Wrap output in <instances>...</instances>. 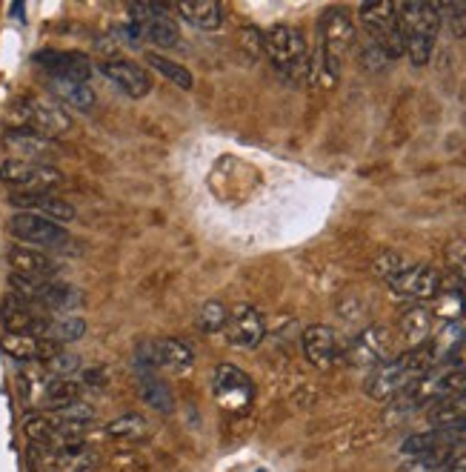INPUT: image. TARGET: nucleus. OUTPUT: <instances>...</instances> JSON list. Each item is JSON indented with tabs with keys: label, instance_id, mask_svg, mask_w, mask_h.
<instances>
[{
	"label": "nucleus",
	"instance_id": "9b49d317",
	"mask_svg": "<svg viewBox=\"0 0 466 472\" xmlns=\"http://www.w3.org/2000/svg\"><path fill=\"white\" fill-rule=\"evenodd\" d=\"M38 67H43L52 77L60 81H81L86 84L92 75V60L81 52H57V49H43L32 58Z\"/></svg>",
	"mask_w": 466,
	"mask_h": 472
},
{
	"label": "nucleus",
	"instance_id": "ddd939ff",
	"mask_svg": "<svg viewBox=\"0 0 466 472\" xmlns=\"http://www.w3.org/2000/svg\"><path fill=\"white\" fill-rule=\"evenodd\" d=\"M103 77H109L123 94H129V98H144V94L152 89V81H149V75L146 69H141L137 63L132 60H106L103 67H101Z\"/></svg>",
	"mask_w": 466,
	"mask_h": 472
},
{
	"label": "nucleus",
	"instance_id": "9d476101",
	"mask_svg": "<svg viewBox=\"0 0 466 472\" xmlns=\"http://www.w3.org/2000/svg\"><path fill=\"white\" fill-rule=\"evenodd\" d=\"M355 43V23L347 9H326L321 14V46L335 58H344V52Z\"/></svg>",
	"mask_w": 466,
	"mask_h": 472
},
{
	"label": "nucleus",
	"instance_id": "ea45409f",
	"mask_svg": "<svg viewBox=\"0 0 466 472\" xmlns=\"http://www.w3.org/2000/svg\"><path fill=\"white\" fill-rule=\"evenodd\" d=\"M432 46L435 40L429 35H409L407 38V55L412 60V67H426L432 58Z\"/></svg>",
	"mask_w": 466,
	"mask_h": 472
},
{
	"label": "nucleus",
	"instance_id": "2f4dec72",
	"mask_svg": "<svg viewBox=\"0 0 466 472\" xmlns=\"http://www.w3.org/2000/svg\"><path fill=\"white\" fill-rule=\"evenodd\" d=\"M141 396L146 401V406H152L154 413H163L169 415L175 409V398H172V392H169V387L163 381H158L154 375L144 378V389H141Z\"/></svg>",
	"mask_w": 466,
	"mask_h": 472
},
{
	"label": "nucleus",
	"instance_id": "a19ab883",
	"mask_svg": "<svg viewBox=\"0 0 466 472\" xmlns=\"http://www.w3.org/2000/svg\"><path fill=\"white\" fill-rule=\"evenodd\" d=\"M361 63L366 69H372V72H378V69H383L386 63H390V58H386V52L381 49V46L375 43V40H369L364 49H361Z\"/></svg>",
	"mask_w": 466,
	"mask_h": 472
},
{
	"label": "nucleus",
	"instance_id": "bb28decb",
	"mask_svg": "<svg viewBox=\"0 0 466 472\" xmlns=\"http://www.w3.org/2000/svg\"><path fill=\"white\" fill-rule=\"evenodd\" d=\"M137 23V21H135ZM137 31L152 40V43H158V46H175L180 43V31H178V23L169 18H152V21H144V23H137Z\"/></svg>",
	"mask_w": 466,
	"mask_h": 472
},
{
	"label": "nucleus",
	"instance_id": "6ab92c4d",
	"mask_svg": "<svg viewBox=\"0 0 466 472\" xmlns=\"http://www.w3.org/2000/svg\"><path fill=\"white\" fill-rule=\"evenodd\" d=\"M175 14L180 21L192 23L195 29H204V31H215L224 23V9L221 4H215V0H186V4L175 6Z\"/></svg>",
	"mask_w": 466,
	"mask_h": 472
},
{
	"label": "nucleus",
	"instance_id": "f704fd0d",
	"mask_svg": "<svg viewBox=\"0 0 466 472\" xmlns=\"http://www.w3.org/2000/svg\"><path fill=\"white\" fill-rule=\"evenodd\" d=\"M226 318H229V309L221 301H207L198 309V326L204 329V333H221L226 326Z\"/></svg>",
	"mask_w": 466,
	"mask_h": 472
},
{
	"label": "nucleus",
	"instance_id": "f03ea898",
	"mask_svg": "<svg viewBox=\"0 0 466 472\" xmlns=\"http://www.w3.org/2000/svg\"><path fill=\"white\" fill-rule=\"evenodd\" d=\"M263 52L269 55L272 67L281 72L292 86L309 84V49L306 38L295 26H272L263 35Z\"/></svg>",
	"mask_w": 466,
	"mask_h": 472
},
{
	"label": "nucleus",
	"instance_id": "39448f33",
	"mask_svg": "<svg viewBox=\"0 0 466 472\" xmlns=\"http://www.w3.org/2000/svg\"><path fill=\"white\" fill-rule=\"evenodd\" d=\"M392 350H395V335L386 326L375 324V326H366L364 333L347 346L344 358L355 370H375L392 358Z\"/></svg>",
	"mask_w": 466,
	"mask_h": 472
},
{
	"label": "nucleus",
	"instance_id": "412c9836",
	"mask_svg": "<svg viewBox=\"0 0 466 472\" xmlns=\"http://www.w3.org/2000/svg\"><path fill=\"white\" fill-rule=\"evenodd\" d=\"M152 352H154V361H158V367L175 370V372H186V370L195 364V352L183 341H178V338L154 341L152 343Z\"/></svg>",
	"mask_w": 466,
	"mask_h": 472
},
{
	"label": "nucleus",
	"instance_id": "c85d7f7f",
	"mask_svg": "<svg viewBox=\"0 0 466 472\" xmlns=\"http://www.w3.org/2000/svg\"><path fill=\"white\" fill-rule=\"evenodd\" d=\"M455 450H461V447H441V450L426 452V455H415V459L403 461L398 472H441L449 464V459L455 455Z\"/></svg>",
	"mask_w": 466,
	"mask_h": 472
},
{
	"label": "nucleus",
	"instance_id": "aec40b11",
	"mask_svg": "<svg viewBox=\"0 0 466 472\" xmlns=\"http://www.w3.org/2000/svg\"><path fill=\"white\" fill-rule=\"evenodd\" d=\"M81 304H84V292L75 289L72 283H64V281H46L43 292L38 298V307L55 309V312H72Z\"/></svg>",
	"mask_w": 466,
	"mask_h": 472
},
{
	"label": "nucleus",
	"instance_id": "c756f323",
	"mask_svg": "<svg viewBox=\"0 0 466 472\" xmlns=\"http://www.w3.org/2000/svg\"><path fill=\"white\" fill-rule=\"evenodd\" d=\"M146 63L154 72H161L169 84H175L178 89H192V75H189V69H183L180 63L169 60L158 52H146Z\"/></svg>",
	"mask_w": 466,
	"mask_h": 472
},
{
	"label": "nucleus",
	"instance_id": "7c9ffc66",
	"mask_svg": "<svg viewBox=\"0 0 466 472\" xmlns=\"http://www.w3.org/2000/svg\"><path fill=\"white\" fill-rule=\"evenodd\" d=\"M149 430V423L144 415H137V413H127V415H120L115 421H109L106 423V435L109 438H123V441H137V438H144Z\"/></svg>",
	"mask_w": 466,
	"mask_h": 472
},
{
	"label": "nucleus",
	"instance_id": "f257e3e1",
	"mask_svg": "<svg viewBox=\"0 0 466 472\" xmlns=\"http://www.w3.org/2000/svg\"><path fill=\"white\" fill-rule=\"evenodd\" d=\"M435 370V361L426 346L407 350L398 358H390L386 364L375 367L366 378V396L372 401H395L407 389H412L421 378Z\"/></svg>",
	"mask_w": 466,
	"mask_h": 472
},
{
	"label": "nucleus",
	"instance_id": "423d86ee",
	"mask_svg": "<svg viewBox=\"0 0 466 472\" xmlns=\"http://www.w3.org/2000/svg\"><path fill=\"white\" fill-rule=\"evenodd\" d=\"M9 232L18 241H23V246L35 249H60L69 244V232L64 227L32 212H14L9 218Z\"/></svg>",
	"mask_w": 466,
	"mask_h": 472
},
{
	"label": "nucleus",
	"instance_id": "393cba45",
	"mask_svg": "<svg viewBox=\"0 0 466 472\" xmlns=\"http://www.w3.org/2000/svg\"><path fill=\"white\" fill-rule=\"evenodd\" d=\"M49 89L57 101L69 103L77 112H89L92 106H95V92L89 89V84H81V81H60V77H52L49 81Z\"/></svg>",
	"mask_w": 466,
	"mask_h": 472
},
{
	"label": "nucleus",
	"instance_id": "20e7f679",
	"mask_svg": "<svg viewBox=\"0 0 466 472\" xmlns=\"http://www.w3.org/2000/svg\"><path fill=\"white\" fill-rule=\"evenodd\" d=\"M9 123H12V129H35L46 138L66 135L72 129V118L66 115V109L46 98L14 101L9 109Z\"/></svg>",
	"mask_w": 466,
	"mask_h": 472
},
{
	"label": "nucleus",
	"instance_id": "37998d69",
	"mask_svg": "<svg viewBox=\"0 0 466 472\" xmlns=\"http://www.w3.org/2000/svg\"><path fill=\"white\" fill-rule=\"evenodd\" d=\"M441 472H466V450H455V455Z\"/></svg>",
	"mask_w": 466,
	"mask_h": 472
},
{
	"label": "nucleus",
	"instance_id": "4be33fe9",
	"mask_svg": "<svg viewBox=\"0 0 466 472\" xmlns=\"http://www.w3.org/2000/svg\"><path fill=\"white\" fill-rule=\"evenodd\" d=\"M340 81V58L330 55L318 46L315 55L309 58V86H318V89H335Z\"/></svg>",
	"mask_w": 466,
	"mask_h": 472
},
{
	"label": "nucleus",
	"instance_id": "0eeeda50",
	"mask_svg": "<svg viewBox=\"0 0 466 472\" xmlns=\"http://www.w3.org/2000/svg\"><path fill=\"white\" fill-rule=\"evenodd\" d=\"M224 333L229 338L232 346L238 350H258V343L267 335V324H263V315L250 307V304H238L229 309V318Z\"/></svg>",
	"mask_w": 466,
	"mask_h": 472
},
{
	"label": "nucleus",
	"instance_id": "b1692460",
	"mask_svg": "<svg viewBox=\"0 0 466 472\" xmlns=\"http://www.w3.org/2000/svg\"><path fill=\"white\" fill-rule=\"evenodd\" d=\"M361 21L369 31V38L381 40L386 31H392L398 26L395 4H366V6H361Z\"/></svg>",
	"mask_w": 466,
	"mask_h": 472
},
{
	"label": "nucleus",
	"instance_id": "58836bf2",
	"mask_svg": "<svg viewBox=\"0 0 466 472\" xmlns=\"http://www.w3.org/2000/svg\"><path fill=\"white\" fill-rule=\"evenodd\" d=\"M446 266L458 283H466V241L458 238L446 244Z\"/></svg>",
	"mask_w": 466,
	"mask_h": 472
},
{
	"label": "nucleus",
	"instance_id": "79ce46f5",
	"mask_svg": "<svg viewBox=\"0 0 466 472\" xmlns=\"http://www.w3.org/2000/svg\"><path fill=\"white\" fill-rule=\"evenodd\" d=\"M241 43L246 46V52H250L252 58H258L263 52V35H260V31H255V29L241 31Z\"/></svg>",
	"mask_w": 466,
	"mask_h": 472
},
{
	"label": "nucleus",
	"instance_id": "7ed1b4c3",
	"mask_svg": "<svg viewBox=\"0 0 466 472\" xmlns=\"http://www.w3.org/2000/svg\"><path fill=\"white\" fill-rule=\"evenodd\" d=\"M0 183H6L18 195H52L66 183V175L52 164L23 161V157H6L0 164Z\"/></svg>",
	"mask_w": 466,
	"mask_h": 472
},
{
	"label": "nucleus",
	"instance_id": "4c0bfd02",
	"mask_svg": "<svg viewBox=\"0 0 466 472\" xmlns=\"http://www.w3.org/2000/svg\"><path fill=\"white\" fill-rule=\"evenodd\" d=\"M43 370L49 372L52 378H72L77 370H81V358L72 355V352H64V350H60L57 355H52L49 361H46Z\"/></svg>",
	"mask_w": 466,
	"mask_h": 472
},
{
	"label": "nucleus",
	"instance_id": "6e6552de",
	"mask_svg": "<svg viewBox=\"0 0 466 472\" xmlns=\"http://www.w3.org/2000/svg\"><path fill=\"white\" fill-rule=\"evenodd\" d=\"M212 389H215V398L221 401L226 409H243L250 406L252 396H255V384L250 381V375L241 372L238 367L232 364H221L212 375Z\"/></svg>",
	"mask_w": 466,
	"mask_h": 472
},
{
	"label": "nucleus",
	"instance_id": "e433bc0d",
	"mask_svg": "<svg viewBox=\"0 0 466 472\" xmlns=\"http://www.w3.org/2000/svg\"><path fill=\"white\" fill-rule=\"evenodd\" d=\"M432 6L441 14V21L446 18L449 31L455 38H466V4H432Z\"/></svg>",
	"mask_w": 466,
	"mask_h": 472
},
{
	"label": "nucleus",
	"instance_id": "cd10ccee",
	"mask_svg": "<svg viewBox=\"0 0 466 472\" xmlns=\"http://www.w3.org/2000/svg\"><path fill=\"white\" fill-rule=\"evenodd\" d=\"M466 309V298L458 289H441L438 298H435V307H432V318H438L444 324H455L461 321V315Z\"/></svg>",
	"mask_w": 466,
	"mask_h": 472
},
{
	"label": "nucleus",
	"instance_id": "4468645a",
	"mask_svg": "<svg viewBox=\"0 0 466 472\" xmlns=\"http://www.w3.org/2000/svg\"><path fill=\"white\" fill-rule=\"evenodd\" d=\"M4 352L14 361H23V364H46L52 355L60 352V343H55L52 338L43 335H14L9 333L4 338Z\"/></svg>",
	"mask_w": 466,
	"mask_h": 472
},
{
	"label": "nucleus",
	"instance_id": "5701e85b",
	"mask_svg": "<svg viewBox=\"0 0 466 472\" xmlns=\"http://www.w3.org/2000/svg\"><path fill=\"white\" fill-rule=\"evenodd\" d=\"M463 341H466V333H463V324L461 321H455V324H444L441 326V333L435 335V341L426 346L429 350V355H432V361H435V367L438 364H449V361L455 358V352L463 346Z\"/></svg>",
	"mask_w": 466,
	"mask_h": 472
},
{
	"label": "nucleus",
	"instance_id": "c9c22d12",
	"mask_svg": "<svg viewBox=\"0 0 466 472\" xmlns=\"http://www.w3.org/2000/svg\"><path fill=\"white\" fill-rule=\"evenodd\" d=\"M409 266V261L400 255V252H392V249H386V252H381V255L372 261V270H375V275L378 278H383L386 283H390L395 275H400L403 270Z\"/></svg>",
	"mask_w": 466,
	"mask_h": 472
},
{
	"label": "nucleus",
	"instance_id": "a878e982",
	"mask_svg": "<svg viewBox=\"0 0 466 472\" xmlns=\"http://www.w3.org/2000/svg\"><path fill=\"white\" fill-rule=\"evenodd\" d=\"M81 389H84V381H75V378H52V381L43 387V401L46 406L60 409L66 404L81 401Z\"/></svg>",
	"mask_w": 466,
	"mask_h": 472
},
{
	"label": "nucleus",
	"instance_id": "f8f14e48",
	"mask_svg": "<svg viewBox=\"0 0 466 472\" xmlns=\"http://www.w3.org/2000/svg\"><path fill=\"white\" fill-rule=\"evenodd\" d=\"M301 350L306 355V361L318 370H326L332 367L335 361L340 358V343H338V335L332 333L330 326L323 324H312L303 329L301 335Z\"/></svg>",
	"mask_w": 466,
	"mask_h": 472
},
{
	"label": "nucleus",
	"instance_id": "dca6fc26",
	"mask_svg": "<svg viewBox=\"0 0 466 472\" xmlns=\"http://www.w3.org/2000/svg\"><path fill=\"white\" fill-rule=\"evenodd\" d=\"M4 147H9L14 155L12 157H23V161H49L57 152L55 140L46 138L35 129H9L4 138Z\"/></svg>",
	"mask_w": 466,
	"mask_h": 472
},
{
	"label": "nucleus",
	"instance_id": "72a5a7b5",
	"mask_svg": "<svg viewBox=\"0 0 466 472\" xmlns=\"http://www.w3.org/2000/svg\"><path fill=\"white\" fill-rule=\"evenodd\" d=\"M84 335H86V321L81 315H64V318L49 324V335L46 338H52L55 343H72Z\"/></svg>",
	"mask_w": 466,
	"mask_h": 472
},
{
	"label": "nucleus",
	"instance_id": "473e14b6",
	"mask_svg": "<svg viewBox=\"0 0 466 472\" xmlns=\"http://www.w3.org/2000/svg\"><path fill=\"white\" fill-rule=\"evenodd\" d=\"M441 447H449V444H446V438H444V430H435V432L409 435L400 444V452L407 455V459H415V455H426V452H435V450H441Z\"/></svg>",
	"mask_w": 466,
	"mask_h": 472
},
{
	"label": "nucleus",
	"instance_id": "2eb2a0df",
	"mask_svg": "<svg viewBox=\"0 0 466 472\" xmlns=\"http://www.w3.org/2000/svg\"><path fill=\"white\" fill-rule=\"evenodd\" d=\"M6 261L12 266V272L23 275V278L55 281V275H57V263L46 255V252H38L35 246H12Z\"/></svg>",
	"mask_w": 466,
	"mask_h": 472
},
{
	"label": "nucleus",
	"instance_id": "a211bd4d",
	"mask_svg": "<svg viewBox=\"0 0 466 472\" xmlns=\"http://www.w3.org/2000/svg\"><path fill=\"white\" fill-rule=\"evenodd\" d=\"M432 309L426 307H412L400 315L398 321V333H400V341L409 346V350H418V346H424L426 338L432 335Z\"/></svg>",
	"mask_w": 466,
	"mask_h": 472
},
{
	"label": "nucleus",
	"instance_id": "1a4fd4ad",
	"mask_svg": "<svg viewBox=\"0 0 466 472\" xmlns=\"http://www.w3.org/2000/svg\"><path fill=\"white\" fill-rule=\"evenodd\" d=\"M444 278L438 275V270H432L426 263H409L400 275H395L390 281V287L398 295L415 298V301H435L441 292Z\"/></svg>",
	"mask_w": 466,
	"mask_h": 472
},
{
	"label": "nucleus",
	"instance_id": "f3484780",
	"mask_svg": "<svg viewBox=\"0 0 466 472\" xmlns=\"http://www.w3.org/2000/svg\"><path fill=\"white\" fill-rule=\"evenodd\" d=\"M9 200H12V207H18V212H32L40 218H49L55 224H69L75 218L72 203L57 195H18L14 192Z\"/></svg>",
	"mask_w": 466,
	"mask_h": 472
}]
</instances>
